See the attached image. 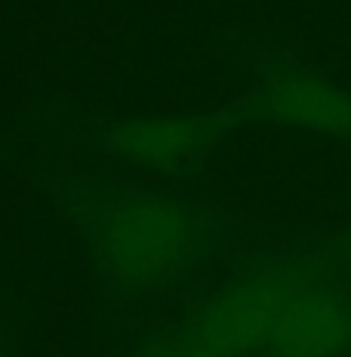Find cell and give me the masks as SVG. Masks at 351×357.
<instances>
[{"label": "cell", "mask_w": 351, "mask_h": 357, "mask_svg": "<svg viewBox=\"0 0 351 357\" xmlns=\"http://www.w3.org/2000/svg\"><path fill=\"white\" fill-rule=\"evenodd\" d=\"M185 324L237 357H351V284L311 252L268 256L228 274Z\"/></svg>", "instance_id": "6da1fadb"}, {"label": "cell", "mask_w": 351, "mask_h": 357, "mask_svg": "<svg viewBox=\"0 0 351 357\" xmlns=\"http://www.w3.org/2000/svg\"><path fill=\"white\" fill-rule=\"evenodd\" d=\"M80 231L96 278L124 299L188 280L210 250V225L185 197L148 185H111L84 204Z\"/></svg>", "instance_id": "7a4b0ae2"}, {"label": "cell", "mask_w": 351, "mask_h": 357, "mask_svg": "<svg viewBox=\"0 0 351 357\" xmlns=\"http://www.w3.org/2000/svg\"><path fill=\"white\" fill-rule=\"evenodd\" d=\"M237 114L241 121H259L351 145V89L290 56L271 59L256 71Z\"/></svg>", "instance_id": "3957f363"}, {"label": "cell", "mask_w": 351, "mask_h": 357, "mask_svg": "<svg viewBox=\"0 0 351 357\" xmlns=\"http://www.w3.org/2000/svg\"><path fill=\"white\" fill-rule=\"evenodd\" d=\"M241 123L231 111H191V114H136L108 123L102 132L108 158L139 173L176 176L188 173L225 142Z\"/></svg>", "instance_id": "277c9868"}, {"label": "cell", "mask_w": 351, "mask_h": 357, "mask_svg": "<svg viewBox=\"0 0 351 357\" xmlns=\"http://www.w3.org/2000/svg\"><path fill=\"white\" fill-rule=\"evenodd\" d=\"M126 357H158V351H154V342H151V339H148V342H145V345H139V348H136V351H130V354H126Z\"/></svg>", "instance_id": "5b68a950"}, {"label": "cell", "mask_w": 351, "mask_h": 357, "mask_svg": "<svg viewBox=\"0 0 351 357\" xmlns=\"http://www.w3.org/2000/svg\"><path fill=\"white\" fill-rule=\"evenodd\" d=\"M342 243H345V252H348V259H351V222H348V228H345V237H342Z\"/></svg>", "instance_id": "8992f818"}, {"label": "cell", "mask_w": 351, "mask_h": 357, "mask_svg": "<svg viewBox=\"0 0 351 357\" xmlns=\"http://www.w3.org/2000/svg\"><path fill=\"white\" fill-rule=\"evenodd\" d=\"M283 357H302V354H283Z\"/></svg>", "instance_id": "52a82bcc"}]
</instances>
